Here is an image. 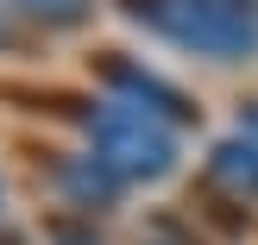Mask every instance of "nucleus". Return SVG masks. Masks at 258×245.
I'll use <instances>...</instances> for the list:
<instances>
[{"label":"nucleus","mask_w":258,"mask_h":245,"mask_svg":"<svg viewBox=\"0 0 258 245\" xmlns=\"http://www.w3.org/2000/svg\"><path fill=\"white\" fill-rule=\"evenodd\" d=\"M107 88H113V101H126V107L151 113V120H164V126L189 120V101L176 95L170 82H158L151 69H139V63H107Z\"/></svg>","instance_id":"7ed1b4c3"},{"label":"nucleus","mask_w":258,"mask_h":245,"mask_svg":"<svg viewBox=\"0 0 258 245\" xmlns=\"http://www.w3.org/2000/svg\"><path fill=\"white\" fill-rule=\"evenodd\" d=\"M208 189L227 195V201H239V208L258 201V145L252 138H227V145L208 151Z\"/></svg>","instance_id":"20e7f679"},{"label":"nucleus","mask_w":258,"mask_h":245,"mask_svg":"<svg viewBox=\"0 0 258 245\" xmlns=\"http://www.w3.org/2000/svg\"><path fill=\"white\" fill-rule=\"evenodd\" d=\"M170 44L202 57H246L258 50V7L252 0H151L139 7Z\"/></svg>","instance_id":"f03ea898"},{"label":"nucleus","mask_w":258,"mask_h":245,"mask_svg":"<svg viewBox=\"0 0 258 245\" xmlns=\"http://www.w3.org/2000/svg\"><path fill=\"white\" fill-rule=\"evenodd\" d=\"M139 245H202V239L189 233L176 214H158V220H145V226H139Z\"/></svg>","instance_id":"0eeeda50"},{"label":"nucleus","mask_w":258,"mask_h":245,"mask_svg":"<svg viewBox=\"0 0 258 245\" xmlns=\"http://www.w3.org/2000/svg\"><path fill=\"white\" fill-rule=\"evenodd\" d=\"M88 157L113 176V183H158V176L176 170V132L151 113L126 107V101H107V107L88 120Z\"/></svg>","instance_id":"f257e3e1"},{"label":"nucleus","mask_w":258,"mask_h":245,"mask_svg":"<svg viewBox=\"0 0 258 245\" xmlns=\"http://www.w3.org/2000/svg\"><path fill=\"white\" fill-rule=\"evenodd\" d=\"M239 138H252V145H258V101H252L246 113H239Z\"/></svg>","instance_id":"6e6552de"},{"label":"nucleus","mask_w":258,"mask_h":245,"mask_svg":"<svg viewBox=\"0 0 258 245\" xmlns=\"http://www.w3.org/2000/svg\"><path fill=\"white\" fill-rule=\"evenodd\" d=\"M13 7L32 13V19H44V25H82L88 13H95L88 0H13Z\"/></svg>","instance_id":"423d86ee"},{"label":"nucleus","mask_w":258,"mask_h":245,"mask_svg":"<svg viewBox=\"0 0 258 245\" xmlns=\"http://www.w3.org/2000/svg\"><path fill=\"white\" fill-rule=\"evenodd\" d=\"M63 189H70V201H76V208H82V214H95V208H107V201H113V189H120V183H113V176L107 170H101V164L95 157H70V164H63Z\"/></svg>","instance_id":"39448f33"},{"label":"nucleus","mask_w":258,"mask_h":245,"mask_svg":"<svg viewBox=\"0 0 258 245\" xmlns=\"http://www.w3.org/2000/svg\"><path fill=\"white\" fill-rule=\"evenodd\" d=\"M0 38H7V25H0Z\"/></svg>","instance_id":"1a4fd4ad"}]
</instances>
